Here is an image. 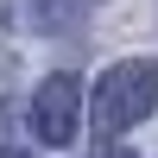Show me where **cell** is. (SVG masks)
<instances>
[{"instance_id": "1", "label": "cell", "mask_w": 158, "mask_h": 158, "mask_svg": "<svg viewBox=\"0 0 158 158\" xmlns=\"http://www.w3.org/2000/svg\"><path fill=\"white\" fill-rule=\"evenodd\" d=\"M152 108H158V63L152 57H127V63H114L95 82V127L108 139L127 133V127H139Z\"/></svg>"}, {"instance_id": "2", "label": "cell", "mask_w": 158, "mask_h": 158, "mask_svg": "<svg viewBox=\"0 0 158 158\" xmlns=\"http://www.w3.org/2000/svg\"><path fill=\"white\" fill-rule=\"evenodd\" d=\"M32 133L44 146H70L82 133V82L70 70H57V76L38 82V95H32Z\"/></svg>"}, {"instance_id": "3", "label": "cell", "mask_w": 158, "mask_h": 158, "mask_svg": "<svg viewBox=\"0 0 158 158\" xmlns=\"http://www.w3.org/2000/svg\"><path fill=\"white\" fill-rule=\"evenodd\" d=\"M101 0H19V13L32 19V32H63V25H82Z\"/></svg>"}, {"instance_id": "4", "label": "cell", "mask_w": 158, "mask_h": 158, "mask_svg": "<svg viewBox=\"0 0 158 158\" xmlns=\"http://www.w3.org/2000/svg\"><path fill=\"white\" fill-rule=\"evenodd\" d=\"M101 158H133V152H127V146H108V152H101Z\"/></svg>"}]
</instances>
